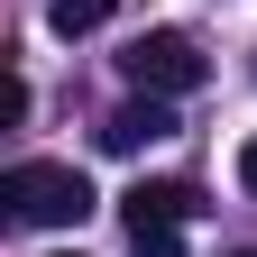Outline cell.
<instances>
[{
	"mask_svg": "<svg viewBox=\"0 0 257 257\" xmlns=\"http://www.w3.org/2000/svg\"><path fill=\"white\" fill-rule=\"evenodd\" d=\"M0 202H10V220H28V230H74L92 211V175L55 166V156H28V166L0 175Z\"/></svg>",
	"mask_w": 257,
	"mask_h": 257,
	"instance_id": "obj_1",
	"label": "cell"
},
{
	"mask_svg": "<svg viewBox=\"0 0 257 257\" xmlns=\"http://www.w3.org/2000/svg\"><path fill=\"white\" fill-rule=\"evenodd\" d=\"M119 74L138 83V92H166V101H175V92H193L211 64H202V46H193L184 28H147V37L119 46Z\"/></svg>",
	"mask_w": 257,
	"mask_h": 257,
	"instance_id": "obj_2",
	"label": "cell"
},
{
	"mask_svg": "<svg viewBox=\"0 0 257 257\" xmlns=\"http://www.w3.org/2000/svg\"><path fill=\"white\" fill-rule=\"evenodd\" d=\"M156 138H175L166 92H138V101H119V110L101 119V147H110V156H138V147H156Z\"/></svg>",
	"mask_w": 257,
	"mask_h": 257,
	"instance_id": "obj_3",
	"label": "cell"
},
{
	"mask_svg": "<svg viewBox=\"0 0 257 257\" xmlns=\"http://www.w3.org/2000/svg\"><path fill=\"white\" fill-rule=\"evenodd\" d=\"M193 211H202L193 184H128L119 193V220H128V230H138V220H193Z\"/></svg>",
	"mask_w": 257,
	"mask_h": 257,
	"instance_id": "obj_4",
	"label": "cell"
},
{
	"mask_svg": "<svg viewBox=\"0 0 257 257\" xmlns=\"http://www.w3.org/2000/svg\"><path fill=\"white\" fill-rule=\"evenodd\" d=\"M119 10V0H46V19H55V37H92V28H101Z\"/></svg>",
	"mask_w": 257,
	"mask_h": 257,
	"instance_id": "obj_5",
	"label": "cell"
},
{
	"mask_svg": "<svg viewBox=\"0 0 257 257\" xmlns=\"http://www.w3.org/2000/svg\"><path fill=\"white\" fill-rule=\"evenodd\" d=\"M128 257H184L175 220H138V230H128Z\"/></svg>",
	"mask_w": 257,
	"mask_h": 257,
	"instance_id": "obj_6",
	"label": "cell"
},
{
	"mask_svg": "<svg viewBox=\"0 0 257 257\" xmlns=\"http://www.w3.org/2000/svg\"><path fill=\"white\" fill-rule=\"evenodd\" d=\"M239 184H248V193H257V138H248V147H239Z\"/></svg>",
	"mask_w": 257,
	"mask_h": 257,
	"instance_id": "obj_7",
	"label": "cell"
},
{
	"mask_svg": "<svg viewBox=\"0 0 257 257\" xmlns=\"http://www.w3.org/2000/svg\"><path fill=\"white\" fill-rule=\"evenodd\" d=\"M239 257H257V248H239Z\"/></svg>",
	"mask_w": 257,
	"mask_h": 257,
	"instance_id": "obj_8",
	"label": "cell"
},
{
	"mask_svg": "<svg viewBox=\"0 0 257 257\" xmlns=\"http://www.w3.org/2000/svg\"><path fill=\"white\" fill-rule=\"evenodd\" d=\"M64 257H74V248H64Z\"/></svg>",
	"mask_w": 257,
	"mask_h": 257,
	"instance_id": "obj_9",
	"label": "cell"
}]
</instances>
